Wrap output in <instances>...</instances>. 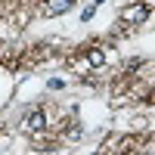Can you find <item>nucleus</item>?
<instances>
[{
    "instance_id": "f257e3e1",
    "label": "nucleus",
    "mask_w": 155,
    "mask_h": 155,
    "mask_svg": "<svg viewBox=\"0 0 155 155\" xmlns=\"http://www.w3.org/2000/svg\"><path fill=\"white\" fill-rule=\"evenodd\" d=\"M146 16H149V9H146V6H127V9L121 12V19H124V22H130V25L146 22Z\"/></svg>"
},
{
    "instance_id": "f03ea898",
    "label": "nucleus",
    "mask_w": 155,
    "mask_h": 155,
    "mask_svg": "<svg viewBox=\"0 0 155 155\" xmlns=\"http://www.w3.org/2000/svg\"><path fill=\"white\" fill-rule=\"evenodd\" d=\"M22 127H25V130H41V127H44V112H41V109L28 112V115L22 118Z\"/></svg>"
},
{
    "instance_id": "7ed1b4c3",
    "label": "nucleus",
    "mask_w": 155,
    "mask_h": 155,
    "mask_svg": "<svg viewBox=\"0 0 155 155\" xmlns=\"http://www.w3.org/2000/svg\"><path fill=\"white\" fill-rule=\"evenodd\" d=\"M74 6V0H47V16H62V12H68Z\"/></svg>"
},
{
    "instance_id": "20e7f679",
    "label": "nucleus",
    "mask_w": 155,
    "mask_h": 155,
    "mask_svg": "<svg viewBox=\"0 0 155 155\" xmlns=\"http://www.w3.org/2000/svg\"><path fill=\"white\" fill-rule=\"evenodd\" d=\"M102 62H106V56L99 50H90V65H102Z\"/></svg>"
},
{
    "instance_id": "39448f33",
    "label": "nucleus",
    "mask_w": 155,
    "mask_h": 155,
    "mask_svg": "<svg viewBox=\"0 0 155 155\" xmlns=\"http://www.w3.org/2000/svg\"><path fill=\"white\" fill-rule=\"evenodd\" d=\"M93 9H96V6H87V9L81 12V19H84V22H87V19H93Z\"/></svg>"
}]
</instances>
